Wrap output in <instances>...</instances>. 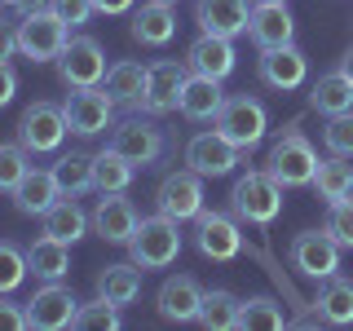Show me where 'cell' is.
Masks as SVG:
<instances>
[{"instance_id": "cell-40", "label": "cell", "mask_w": 353, "mask_h": 331, "mask_svg": "<svg viewBox=\"0 0 353 331\" xmlns=\"http://www.w3.org/2000/svg\"><path fill=\"white\" fill-rule=\"evenodd\" d=\"M323 230L340 243V248H353V199H340V203H331Z\"/></svg>"}, {"instance_id": "cell-39", "label": "cell", "mask_w": 353, "mask_h": 331, "mask_svg": "<svg viewBox=\"0 0 353 331\" xmlns=\"http://www.w3.org/2000/svg\"><path fill=\"white\" fill-rule=\"evenodd\" d=\"M71 327H80V331H97V327H106V331H115L119 327V305H110V301H88L75 309V323Z\"/></svg>"}, {"instance_id": "cell-31", "label": "cell", "mask_w": 353, "mask_h": 331, "mask_svg": "<svg viewBox=\"0 0 353 331\" xmlns=\"http://www.w3.org/2000/svg\"><path fill=\"white\" fill-rule=\"evenodd\" d=\"M146 75H150V66H141V62H115L106 71L102 88L115 97V106L119 102L132 106V102H141V93H146Z\"/></svg>"}, {"instance_id": "cell-15", "label": "cell", "mask_w": 353, "mask_h": 331, "mask_svg": "<svg viewBox=\"0 0 353 331\" xmlns=\"http://www.w3.org/2000/svg\"><path fill=\"white\" fill-rule=\"evenodd\" d=\"M252 9H256V0H194V22H199V31H208V36L234 40V36L248 31Z\"/></svg>"}, {"instance_id": "cell-46", "label": "cell", "mask_w": 353, "mask_h": 331, "mask_svg": "<svg viewBox=\"0 0 353 331\" xmlns=\"http://www.w3.org/2000/svg\"><path fill=\"white\" fill-rule=\"evenodd\" d=\"M9 9H18V14H36V9H49V0H9Z\"/></svg>"}, {"instance_id": "cell-33", "label": "cell", "mask_w": 353, "mask_h": 331, "mask_svg": "<svg viewBox=\"0 0 353 331\" xmlns=\"http://www.w3.org/2000/svg\"><path fill=\"white\" fill-rule=\"evenodd\" d=\"M53 177H58L62 194H84V190H93V154H84V150L62 154V159L53 163Z\"/></svg>"}, {"instance_id": "cell-2", "label": "cell", "mask_w": 353, "mask_h": 331, "mask_svg": "<svg viewBox=\"0 0 353 331\" xmlns=\"http://www.w3.org/2000/svg\"><path fill=\"white\" fill-rule=\"evenodd\" d=\"M212 128L248 154V150H256L261 141H265V132H270V110H265V102H256V97L234 93V97H225V102H221Z\"/></svg>"}, {"instance_id": "cell-4", "label": "cell", "mask_w": 353, "mask_h": 331, "mask_svg": "<svg viewBox=\"0 0 353 331\" xmlns=\"http://www.w3.org/2000/svg\"><path fill=\"white\" fill-rule=\"evenodd\" d=\"M128 252H132V265L141 270H168L181 252V221L154 212V217H141L137 221V234L128 239Z\"/></svg>"}, {"instance_id": "cell-25", "label": "cell", "mask_w": 353, "mask_h": 331, "mask_svg": "<svg viewBox=\"0 0 353 331\" xmlns=\"http://www.w3.org/2000/svg\"><path fill=\"white\" fill-rule=\"evenodd\" d=\"M221 102H225V93H221V80H212V75H194L190 71V80H185L181 88V115L185 119H194V124H203V119H216V110Z\"/></svg>"}, {"instance_id": "cell-43", "label": "cell", "mask_w": 353, "mask_h": 331, "mask_svg": "<svg viewBox=\"0 0 353 331\" xmlns=\"http://www.w3.org/2000/svg\"><path fill=\"white\" fill-rule=\"evenodd\" d=\"M14 93H18V71H14L5 58H0V106L14 102Z\"/></svg>"}, {"instance_id": "cell-8", "label": "cell", "mask_w": 353, "mask_h": 331, "mask_svg": "<svg viewBox=\"0 0 353 331\" xmlns=\"http://www.w3.org/2000/svg\"><path fill=\"white\" fill-rule=\"evenodd\" d=\"M58 75L66 88H97L106 80V58H102V44L93 36H75L66 40L62 58H58Z\"/></svg>"}, {"instance_id": "cell-14", "label": "cell", "mask_w": 353, "mask_h": 331, "mask_svg": "<svg viewBox=\"0 0 353 331\" xmlns=\"http://www.w3.org/2000/svg\"><path fill=\"white\" fill-rule=\"evenodd\" d=\"M185 163H190L199 177H230L243 163V150L212 128V132H194V137H190V146H185Z\"/></svg>"}, {"instance_id": "cell-18", "label": "cell", "mask_w": 353, "mask_h": 331, "mask_svg": "<svg viewBox=\"0 0 353 331\" xmlns=\"http://www.w3.org/2000/svg\"><path fill=\"white\" fill-rule=\"evenodd\" d=\"M154 305H159V318H163V323H199L203 287H199L190 274H172V279H163Z\"/></svg>"}, {"instance_id": "cell-36", "label": "cell", "mask_w": 353, "mask_h": 331, "mask_svg": "<svg viewBox=\"0 0 353 331\" xmlns=\"http://www.w3.org/2000/svg\"><path fill=\"white\" fill-rule=\"evenodd\" d=\"M31 274V265H27V252L18 248V243H9V239H0V296H9V292H18L22 279Z\"/></svg>"}, {"instance_id": "cell-5", "label": "cell", "mask_w": 353, "mask_h": 331, "mask_svg": "<svg viewBox=\"0 0 353 331\" xmlns=\"http://www.w3.org/2000/svg\"><path fill=\"white\" fill-rule=\"evenodd\" d=\"M66 40H71V27H66L53 9L22 14V22H18V53L31 58V62H58Z\"/></svg>"}, {"instance_id": "cell-1", "label": "cell", "mask_w": 353, "mask_h": 331, "mask_svg": "<svg viewBox=\"0 0 353 331\" xmlns=\"http://www.w3.org/2000/svg\"><path fill=\"white\" fill-rule=\"evenodd\" d=\"M265 172H270L274 181H283L287 190H292V185H314V172H318V150H314V141H309L296 124H287L283 137L270 146Z\"/></svg>"}, {"instance_id": "cell-23", "label": "cell", "mask_w": 353, "mask_h": 331, "mask_svg": "<svg viewBox=\"0 0 353 331\" xmlns=\"http://www.w3.org/2000/svg\"><path fill=\"white\" fill-rule=\"evenodd\" d=\"M176 36V14L172 5H163V0H146V5L132 14V40L146 44V49H163Z\"/></svg>"}, {"instance_id": "cell-44", "label": "cell", "mask_w": 353, "mask_h": 331, "mask_svg": "<svg viewBox=\"0 0 353 331\" xmlns=\"http://www.w3.org/2000/svg\"><path fill=\"white\" fill-rule=\"evenodd\" d=\"M18 53V27H9V22H0V58H14Z\"/></svg>"}, {"instance_id": "cell-9", "label": "cell", "mask_w": 353, "mask_h": 331, "mask_svg": "<svg viewBox=\"0 0 353 331\" xmlns=\"http://www.w3.org/2000/svg\"><path fill=\"white\" fill-rule=\"evenodd\" d=\"M154 208H159L163 217H172V221H194L203 212V177L194 168L168 172L159 181V190H154Z\"/></svg>"}, {"instance_id": "cell-32", "label": "cell", "mask_w": 353, "mask_h": 331, "mask_svg": "<svg viewBox=\"0 0 353 331\" xmlns=\"http://www.w3.org/2000/svg\"><path fill=\"white\" fill-rule=\"evenodd\" d=\"M132 177H137V163L132 159H124L119 150H97L93 154V190H128L132 185Z\"/></svg>"}, {"instance_id": "cell-22", "label": "cell", "mask_w": 353, "mask_h": 331, "mask_svg": "<svg viewBox=\"0 0 353 331\" xmlns=\"http://www.w3.org/2000/svg\"><path fill=\"white\" fill-rule=\"evenodd\" d=\"M185 66H190L194 75H212V80H225L230 71H234V40L225 36H199L190 44V53H185Z\"/></svg>"}, {"instance_id": "cell-24", "label": "cell", "mask_w": 353, "mask_h": 331, "mask_svg": "<svg viewBox=\"0 0 353 331\" xmlns=\"http://www.w3.org/2000/svg\"><path fill=\"white\" fill-rule=\"evenodd\" d=\"M27 265H31V274H36L40 283H62L66 274H71V243L40 234L27 248Z\"/></svg>"}, {"instance_id": "cell-47", "label": "cell", "mask_w": 353, "mask_h": 331, "mask_svg": "<svg viewBox=\"0 0 353 331\" xmlns=\"http://www.w3.org/2000/svg\"><path fill=\"white\" fill-rule=\"evenodd\" d=\"M340 71H345L349 80H353V44H349V49H345V58H340Z\"/></svg>"}, {"instance_id": "cell-45", "label": "cell", "mask_w": 353, "mask_h": 331, "mask_svg": "<svg viewBox=\"0 0 353 331\" xmlns=\"http://www.w3.org/2000/svg\"><path fill=\"white\" fill-rule=\"evenodd\" d=\"M93 9L97 14H128L132 0H93Z\"/></svg>"}, {"instance_id": "cell-3", "label": "cell", "mask_w": 353, "mask_h": 331, "mask_svg": "<svg viewBox=\"0 0 353 331\" xmlns=\"http://www.w3.org/2000/svg\"><path fill=\"white\" fill-rule=\"evenodd\" d=\"M283 190L287 185L283 181H274L270 172H248V177H239L234 181V190H230V208H234V217L239 221H248V225H274L283 212Z\"/></svg>"}, {"instance_id": "cell-17", "label": "cell", "mask_w": 353, "mask_h": 331, "mask_svg": "<svg viewBox=\"0 0 353 331\" xmlns=\"http://www.w3.org/2000/svg\"><path fill=\"white\" fill-rule=\"evenodd\" d=\"M75 309H80V301H75L62 283H44L27 301V318H31L36 331H62V327L75 323Z\"/></svg>"}, {"instance_id": "cell-16", "label": "cell", "mask_w": 353, "mask_h": 331, "mask_svg": "<svg viewBox=\"0 0 353 331\" xmlns=\"http://www.w3.org/2000/svg\"><path fill=\"white\" fill-rule=\"evenodd\" d=\"M93 234H102L106 243H124L128 248V239L137 234V208H132V199H124V190H106L102 199H97V208H93Z\"/></svg>"}, {"instance_id": "cell-13", "label": "cell", "mask_w": 353, "mask_h": 331, "mask_svg": "<svg viewBox=\"0 0 353 331\" xmlns=\"http://www.w3.org/2000/svg\"><path fill=\"white\" fill-rule=\"evenodd\" d=\"M194 248L203 252L208 261H234L243 252V234H239V221L225 212H199L194 217Z\"/></svg>"}, {"instance_id": "cell-37", "label": "cell", "mask_w": 353, "mask_h": 331, "mask_svg": "<svg viewBox=\"0 0 353 331\" xmlns=\"http://www.w3.org/2000/svg\"><path fill=\"white\" fill-rule=\"evenodd\" d=\"M27 159H31V154L22 150V141H0V194H14L18 190V181L31 168Z\"/></svg>"}, {"instance_id": "cell-28", "label": "cell", "mask_w": 353, "mask_h": 331, "mask_svg": "<svg viewBox=\"0 0 353 331\" xmlns=\"http://www.w3.org/2000/svg\"><path fill=\"white\" fill-rule=\"evenodd\" d=\"M314 305H318V314H323V323H331V327H349V323H353V279H340V274L323 279Z\"/></svg>"}, {"instance_id": "cell-34", "label": "cell", "mask_w": 353, "mask_h": 331, "mask_svg": "<svg viewBox=\"0 0 353 331\" xmlns=\"http://www.w3.org/2000/svg\"><path fill=\"white\" fill-rule=\"evenodd\" d=\"M239 327L243 331H279V327H287V314L270 296H252V301H239Z\"/></svg>"}, {"instance_id": "cell-10", "label": "cell", "mask_w": 353, "mask_h": 331, "mask_svg": "<svg viewBox=\"0 0 353 331\" xmlns=\"http://www.w3.org/2000/svg\"><path fill=\"white\" fill-rule=\"evenodd\" d=\"M190 80V66L185 62H150L146 75V93H141V110L146 115H168V110L181 106V88Z\"/></svg>"}, {"instance_id": "cell-38", "label": "cell", "mask_w": 353, "mask_h": 331, "mask_svg": "<svg viewBox=\"0 0 353 331\" xmlns=\"http://www.w3.org/2000/svg\"><path fill=\"white\" fill-rule=\"evenodd\" d=\"M323 146H327V154H340V159H353V110H345V115H327V128H323Z\"/></svg>"}, {"instance_id": "cell-21", "label": "cell", "mask_w": 353, "mask_h": 331, "mask_svg": "<svg viewBox=\"0 0 353 331\" xmlns=\"http://www.w3.org/2000/svg\"><path fill=\"white\" fill-rule=\"evenodd\" d=\"M248 36L256 49H279V44L296 40V18L287 14V5H256L248 22Z\"/></svg>"}, {"instance_id": "cell-6", "label": "cell", "mask_w": 353, "mask_h": 331, "mask_svg": "<svg viewBox=\"0 0 353 331\" xmlns=\"http://www.w3.org/2000/svg\"><path fill=\"white\" fill-rule=\"evenodd\" d=\"M66 132H71L66 128V115L53 102H31L18 119V141L27 154H53L66 141Z\"/></svg>"}, {"instance_id": "cell-27", "label": "cell", "mask_w": 353, "mask_h": 331, "mask_svg": "<svg viewBox=\"0 0 353 331\" xmlns=\"http://www.w3.org/2000/svg\"><path fill=\"white\" fill-rule=\"evenodd\" d=\"M97 296H102V301H110V305H132L141 296V265H106L102 274H97Z\"/></svg>"}, {"instance_id": "cell-12", "label": "cell", "mask_w": 353, "mask_h": 331, "mask_svg": "<svg viewBox=\"0 0 353 331\" xmlns=\"http://www.w3.org/2000/svg\"><path fill=\"white\" fill-rule=\"evenodd\" d=\"M292 265L305 274V279H331L340 270V243L327 234V230H305V234L292 239Z\"/></svg>"}, {"instance_id": "cell-30", "label": "cell", "mask_w": 353, "mask_h": 331, "mask_svg": "<svg viewBox=\"0 0 353 331\" xmlns=\"http://www.w3.org/2000/svg\"><path fill=\"white\" fill-rule=\"evenodd\" d=\"M314 185H318V199L331 208L340 199H353V163L331 154V159H318V172H314Z\"/></svg>"}, {"instance_id": "cell-20", "label": "cell", "mask_w": 353, "mask_h": 331, "mask_svg": "<svg viewBox=\"0 0 353 331\" xmlns=\"http://www.w3.org/2000/svg\"><path fill=\"white\" fill-rule=\"evenodd\" d=\"M58 199H62V185H58V177H53V168L49 172H44V168H27V177H22L18 190H14V208L22 217H44Z\"/></svg>"}, {"instance_id": "cell-42", "label": "cell", "mask_w": 353, "mask_h": 331, "mask_svg": "<svg viewBox=\"0 0 353 331\" xmlns=\"http://www.w3.org/2000/svg\"><path fill=\"white\" fill-rule=\"evenodd\" d=\"M31 327V318H27V309L14 305L9 296H0V331H27Z\"/></svg>"}, {"instance_id": "cell-48", "label": "cell", "mask_w": 353, "mask_h": 331, "mask_svg": "<svg viewBox=\"0 0 353 331\" xmlns=\"http://www.w3.org/2000/svg\"><path fill=\"white\" fill-rule=\"evenodd\" d=\"M256 5H287V0H256Z\"/></svg>"}, {"instance_id": "cell-7", "label": "cell", "mask_w": 353, "mask_h": 331, "mask_svg": "<svg viewBox=\"0 0 353 331\" xmlns=\"http://www.w3.org/2000/svg\"><path fill=\"white\" fill-rule=\"evenodd\" d=\"M62 115H66V128H71L75 137H97V132H106L110 119H115V97H110L102 84L75 88L62 102Z\"/></svg>"}, {"instance_id": "cell-29", "label": "cell", "mask_w": 353, "mask_h": 331, "mask_svg": "<svg viewBox=\"0 0 353 331\" xmlns=\"http://www.w3.org/2000/svg\"><path fill=\"white\" fill-rule=\"evenodd\" d=\"M40 221H44V234H49V239H62V243H75L88 225H93V221L84 217V208L75 203V194H62Z\"/></svg>"}, {"instance_id": "cell-19", "label": "cell", "mask_w": 353, "mask_h": 331, "mask_svg": "<svg viewBox=\"0 0 353 331\" xmlns=\"http://www.w3.org/2000/svg\"><path fill=\"white\" fill-rule=\"evenodd\" d=\"M309 75V58L296 44H279V49H261V80L270 88H279V93H292V88H301Z\"/></svg>"}, {"instance_id": "cell-26", "label": "cell", "mask_w": 353, "mask_h": 331, "mask_svg": "<svg viewBox=\"0 0 353 331\" xmlns=\"http://www.w3.org/2000/svg\"><path fill=\"white\" fill-rule=\"evenodd\" d=\"M309 110H318V115H345V110H353V80L340 66L314 80V88H309Z\"/></svg>"}, {"instance_id": "cell-11", "label": "cell", "mask_w": 353, "mask_h": 331, "mask_svg": "<svg viewBox=\"0 0 353 331\" xmlns=\"http://www.w3.org/2000/svg\"><path fill=\"white\" fill-rule=\"evenodd\" d=\"M110 150H119L124 159L132 163H154L163 154V132L150 124V119H141V115H128V119H119V124H110Z\"/></svg>"}, {"instance_id": "cell-41", "label": "cell", "mask_w": 353, "mask_h": 331, "mask_svg": "<svg viewBox=\"0 0 353 331\" xmlns=\"http://www.w3.org/2000/svg\"><path fill=\"white\" fill-rule=\"evenodd\" d=\"M49 9H53V14H58V18L66 22V27H84V22L97 14V9H93V0H49Z\"/></svg>"}, {"instance_id": "cell-49", "label": "cell", "mask_w": 353, "mask_h": 331, "mask_svg": "<svg viewBox=\"0 0 353 331\" xmlns=\"http://www.w3.org/2000/svg\"><path fill=\"white\" fill-rule=\"evenodd\" d=\"M5 5H9V0H0V9H5Z\"/></svg>"}, {"instance_id": "cell-50", "label": "cell", "mask_w": 353, "mask_h": 331, "mask_svg": "<svg viewBox=\"0 0 353 331\" xmlns=\"http://www.w3.org/2000/svg\"><path fill=\"white\" fill-rule=\"evenodd\" d=\"M163 5H176V0H163Z\"/></svg>"}, {"instance_id": "cell-35", "label": "cell", "mask_w": 353, "mask_h": 331, "mask_svg": "<svg viewBox=\"0 0 353 331\" xmlns=\"http://www.w3.org/2000/svg\"><path fill=\"white\" fill-rule=\"evenodd\" d=\"M199 323H203L208 331H230L239 327V296L230 292H203V305H199Z\"/></svg>"}]
</instances>
